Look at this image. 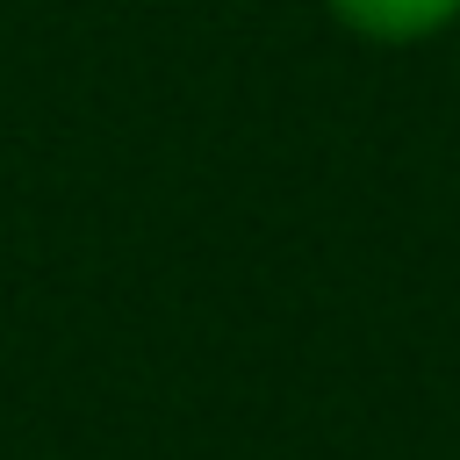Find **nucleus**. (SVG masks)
I'll return each instance as SVG.
<instances>
[{
	"label": "nucleus",
	"instance_id": "obj_1",
	"mask_svg": "<svg viewBox=\"0 0 460 460\" xmlns=\"http://www.w3.org/2000/svg\"><path fill=\"white\" fill-rule=\"evenodd\" d=\"M331 14L367 43H417L460 14V0H331Z\"/></svg>",
	"mask_w": 460,
	"mask_h": 460
}]
</instances>
